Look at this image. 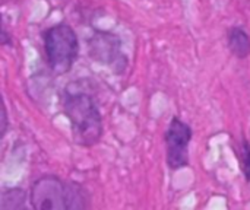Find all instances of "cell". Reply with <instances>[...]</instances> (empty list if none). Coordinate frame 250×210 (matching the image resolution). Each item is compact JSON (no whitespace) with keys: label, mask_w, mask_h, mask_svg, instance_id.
Here are the masks:
<instances>
[{"label":"cell","mask_w":250,"mask_h":210,"mask_svg":"<svg viewBox=\"0 0 250 210\" xmlns=\"http://www.w3.org/2000/svg\"><path fill=\"white\" fill-rule=\"evenodd\" d=\"M193 137L192 127L180 117H173L164 133L166 162L170 171H179L190 165L189 146Z\"/></svg>","instance_id":"cell-4"},{"label":"cell","mask_w":250,"mask_h":210,"mask_svg":"<svg viewBox=\"0 0 250 210\" xmlns=\"http://www.w3.org/2000/svg\"><path fill=\"white\" fill-rule=\"evenodd\" d=\"M227 47L236 58H248L250 56L249 32L242 26H231L227 32Z\"/></svg>","instance_id":"cell-6"},{"label":"cell","mask_w":250,"mask_h":210,"mask_svg":"<svg viewBox=\"0 0 250 210\" xmlns=\"http://www.w3.org/2000/svg\"><path fill=\"white\" fill-rule=\"evenodd\" d=\"M239 161H240V170L245 175V180L250 183V142L248 139H243L240 143Z\"/></svg>","instance_id":"cell-8"},{"label":"cell","mask_w":250,"mask_h":210,"mask_svg":"<svg viewBox=\"0 0 250 210\" xmlns=\"http://www.w3.org/2000/svg\"><path fill=\"white\" fill-rule=\"evenodd\" d=\"M62 108L70 121L76 145L92 148L100 143L104 134L103 115L95 95L82 86V80H75L63 89Z\"/></svg>","instance_id":"cell-1"},{"label":"cell","mask_w":250,"mask_h":210,"mask_svg":"<svg viewBox=\"0 0 250 210\" xmlns=\"http://www.w3.org/2000/svg\"><path fill=\"white\" fill-rule=\"evenodd\" d=\"M29 206L35 210L86 209L89 208V194L75 181H64L54 174H47L32 183Z\"/></svg>","instance_id":"cell-2"},{"label":"cell","mask_w":250,"mask_h":210,"mask_svg":"<svg viewBox=\"0 0 250 210\" xmlns=\"http://www.w3.org/2000/svg\"><path fill=\"white\" fill-rule=\"evenodd\" d=\"M0 44L1 45H4V47H12V38L9 37V34H7V31H6V28L3 26V29H1V35H0Z\"/></svg>","instance_id":"cell-10"},{"label":"cell","mask_w":250,"mask_h":210,"mask_svg":"<svg viewBox=\"0 0 250 210\" xmlns=\"http://www.w3.org/2000/svg\"><path fill=\"white\" fill-rule=\"evenodd\" d=\"M88 53L94 61L111 66L116 73H122L126 69L127 58L122 51V41L113 32L95 29L88 39Z\"/></svg>","instance_id":"cell-5"},{"label":"cell","mask_w":250,"mask_h":210,"mask_svg":"<svg viewBox=\"0 0 250 210\" xmlns=\"http://www.w3.org/2000/svg\"><path fill=\"white\" fill-rule=\"evenodd\" d=\"M29 202L28 193L21 187H12L1 193L0 210H23Z\"/></svg>","instance_id":"cell-7"},{"label":"cell","mask_w":250,"mask_h":210,"mask_svg":"<svg viewBox=\"0 0 250 210\" xmlns=\"http://www.w3.org/2000/svg\"><path fill=\"white\" fill-rule=\"evenodd\" d=\"M45 61L54 75H66L72 70L79 57V37L73 26L59 22L42 32Z\"/></svg>","instance_id":"cell-3"},{"label":"cell","mask_w":250,"mask_h":210,"mask_svg":"<svg viewBox=\"0 0 250 210\" xmlns=\"http://www.w3.org/2000/svg\"><path fill=\"white\" fill-rule=\"evenodd\" d=\"M7 129H9V117H7V110H6V105L3 104L1 107V134L0 137L3 139L7 133Z\"/></svg>","instance_id":"cell-9"}]
</instances>
